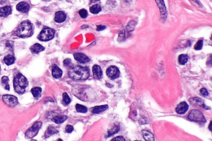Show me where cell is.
I'll list each match as a JSON object with an SVG mask.
<instances>
[{"label": "cell", "instance_id": "obj_1", "mask_svg": "<svg viewBox=\"0 0 212 141\" xmlns=\"http://www.w3.org/2000/svg\"><path fill=\"white\" fill-rule=\"evenodd\" d=\"M68 75L71 79L75 80H86L89 78V71L86 67L80 65L71 66L68 72Z\"/></svg>", "mask_w": 212, "mask_h": 141}, {"label": "cell", "instance_id": "obj_2", "mask_svg": "<svg viewBox=\"0 0 212 141\" xmlns=\"http://www.w3.org/2000/svg\"><path fill=\"white\" fill-rule=\"evenodd\" d=\"M28 85V82L27 78L21 73H18L15 76L13 80V86L15 91L18 94H24Z\"/></svg>", "mask_w": 212, "mask_h": 141}, {"label": "cell", "instance_id": "obj_3", "mask_svg": "<svg viewBox=\"0 0 212 141\" xmlns=\"http://www.w3.org/2000/svg\"><path fill=\"white\" fill-rule=\"evenodd\" d=\"M32 31V25L28 21H25L18 26L16 34L19 37H28L30 36Z\"/></svg>", "mask_w": 212, "mask_h": 141}, {"label": "cell", "instance_id": "obj_4", "mask_svg": "<svg viewBox=\"0 0 212 141\" xmlns=\"http://www.w3.org/2000/svg\"><path fill=\"white\" fill-rule=\"evenodd\" d=\"M55 34V31L50 28H45L40 32L38 36L39 40L41 41H48L52 39Z\"/></svg>", "mask_w": 212, "mask_h": 141}, {"label": "cell", "instance_id": "obj_5", "mask_svg": "<svg viewBox=\"0 0 212 141\" xmlns=\"http://www.w3.org/2000/svg\"><path fill=\"white\" fill-rule=\"evenodd\" d=\"M188 118L191 121L196 122H206L202 113L198 110H192L189 114Z\"/></svg>", "mask_w": 212, "mask_h": 141}, {"label": "cell", "instance_id": "obj_6", "mask_svg": "<svg viewBox=\"0 0 212 141\" xmlns=\"http://www.w3.org/2000/svg\"><path fill=\"white\" fill-rule=\"evenodd\" d=\"M42 125V122H34L32 127L27 130L25 133L26 138L32 139L35 137L38 134L39 131L40 130Z\"/></svg>", "mask_w": 212, "mask_h": 141}, {"label": "cell", "instance_id": "obj_7", "mask_svg": "<svg viewBox=\"0 0 212 141\" xmlns=\"http://www.w3.org/2000/svg\"><path fill=\"white\" fill-rule=\"evenodd\" d=\"M107 76L111 80H115L119 77L120 71L118 67L115 66H112L109 67L107 70Z\"/></svg>", "mask_w": 212, "mask_h": 141}, {"label": "cell", "instance_id": "obj_8", "mask_svg": "<svg viewBox=\"0 0 212 141\" xmlns=\"http://www.w3.org/2000/svg\"><path fill=\"white\" fill-rule=\"evenodd\" d=\"M3 102L8 106L10 107H14L18 103V98L14 96L5 95L3 96Z\"/></svg>", "mask_w": 212, "mask_h": 141}, {"label": "cell", "instance_id": "obj_9", "mask_svg": "<svg viewBox=\"0 0 212 141\" xmlns=\"http://www.w3.org/2000/svg\"><path fill=\"white\" fill-rule=\"evenodd\" d=\"M189 101L190 104L193 106H198V107H202V108L207 110L209 109V108L206 106L204 104L203 100L198 97H194V98H190L189 99Z\"/></svg>", "mask_w": 212, "mask_h": 141}, {"label": "cell", "instance_id": "obj_10", "mask_svg": "<svg viewBox=\"0 0 212 141\" xmlns=\"http://www.w3.org/2000/svg\"><path fill=\"white\" fill-rule=\"evenodd\" d=\"M74 56L75 60L81 63H86L90 61V59L88 56L82 53H76Z\"/></svg>", "mask_w": 212, "mask_h": 141}, {"label": "cell", "instance_id": "obj_11", "mask_svg": "<svg viewBox=\"0 0 212 141\" xmlns=\"http://www.w3.org/2000/svg\"><path fill=\"white\" fill-rule=\"evenodd\" d=\"M189 107L188 105L186 102H181L176 107V111L179 114H184L188 110Z\"/></svg>", "mask_w": 212, "mask_h": 141}, {"label": "cell", "instance_id": "obj_12", "mask_svg": "<svg viewBox=\"0 0 212 141\" xmlns=\"http://www.w3.org/2000/svg\"><path fill=\"white\" fill-rule=\"evenodd\" d=\"M92 72L94 78L97 80H99L103 75V72L101 67L99 65H94L92 67Z\"/></svg>", "mask_w": 212, "mask_h": 141}, {"label": "cell", "instance_id": "obj_13", "mask_svg": "<svg viewBox=\"0 0 212 141\" xmlns=\"http://www.w3.org/2000/svg\"><path fill=\"white\" fill-rule=\"evenodd\" d=\"M30 6L28 3L25 2H21L19 3L16 6V9L18 11L26 13L29 10Z\"/></svg>", "mask_w": 212, "mask_h": 141}, {"label": "cell", "instance_id": "obj_14", "mask_svg": "<svg viewBox=\"0 0 212 141\" xmlns=\"http://www.w3.org/2000/svg\"><path fill=\"white\" fill-rule=\"evenodd\" d=\"M66 18V15L64 12L59 11L55 14V21L58 23H61L64 22Z\"/></svg>", "mask_w": 212, "mask_h": 141}, {"label": "cell", "instance_id": "obj_15", "mask_svg": "<svg viewBox=\"0 0 212 141\" xmlns=\"http://www.w3.org/2000/svg\"><path fill=\"white\" fill-rule=\"evenodd\" d=\"M155 1L160 9L161 15L162 16H165L167 14L166 8L163 0H155Z\"/></svg>", "mask_w": 212, "mask_h": 141}, {"label": "cell", "instance_id": "obj_16", "mask_svg": "<svg viewBox=\"0 0 212 141\" xmlns=\"http://www.w3.org/2000/svg\"><path fill=\"white\" fill-rule=\"evenodd\" d=\"M63 72L61 69L57 66L56 65H54L52 67V74L53 77L55 78H59L62 76Z\"/></svg>", "mask_w": 212, "mask_h": 141}, {"label": "cell", "instance_id": "obj_17", "mask_svg": "<svg viewBox=\"0 0 212 141\" xmlns=\"http://www.w3.org/2000/svg\"><path fill=\"white\" fill-rule=\"evenodd\" d=\"M107 109H108L107 105H102L92 107L90 109V111L94 113L99 114L106 111Z\"/></svg>", "mask_w": 212, "mask_h": 141}, {"label": "cell", "instance_id": "obj_18", "mask_svg": "<svg viewBox=\"0 0 212 141\" xmlns=\"http://www.w3.org/2000/svg\"><path fill=\"white\" fill-rule=\"evenodd\" d=\"M30 49L33 54H37L39 52L44 51L45 49L43 46H41L39 43H36L32 46Z\"/></svg>", "mask_w": 212, "mask_h": 141}, {"label": "cell", "instance_id": "obj_19", "mask_svg": "<svg viewBox=\"0 0 212 141\" xmlns=\"http://www.w3.org/2000/svg\"><path fill=\"white\" fill-rule=\"evenodd\" d=\"M12 12L11 7L9 6H7L4 7L0 8V16L1 17H6L9 15Z\"/></svg>", "mask_w": 212, "mask_h": 141}, {"label": "cell", "instance_id": "obj_20", "mask_svg": "<svg viewBox=\"0 0 212 141\" xmlns=\"http://www.w3.org/2000/svg\"><path fill=\"white\" fill-rule=\"evenodd\" d=\"M142 136L145 140L147 141H153L155 140L154 135L152 133L147 131V130H143L142 131Z\"/></svg>", "mask_w": 212, "mask_h": 141}, {"label": "cell", "instance_id": "obj_21", "mask_svg": "<svg viewBox=\"0 0 212 141\" xmlns=\"http://www.w3.org/2000/svg\"><path fill=\"white\" fill-rule=\"evenodd\" d=\"M58 132L59 131L57 130L56 127L50 126L45 132V135H44L45 138H47L50 136Z\"/></svg>", "mask_w": 212, "mask_h": 141}, {"label": "cell", "instance_id": "obj_22", "mask_svg": "<svg viewBox=\"0 0 212 141\" xmlns=\"http://www.w3.org/2000/svg\"><path fill=\"white\" fill-rule=\"evenodd\" d=\"M3 61L7 65H10L14 63L15 58L13 56L9 55L5 57Z\"/></svg>", "mask_w": 212, "mask_h": 141}, {"label": "cell", "instance_id": "obj_23", "mask_svg": "<svg viewBox=\"0 0 212 141\" xmlns=\"http://www.w3.org/2000/svg\"><path fill=\"white\" fill-rule=\"evenodd\" d=\"M9 81V78L7 76H3L1 78L2 85L3 86L4 88L6 90H9L10 85L8 84Z\"/></svg>", "mask_w": 212, "mask_h": 141}, {"label": "cell", "instance_id": "obj_24", "mask_svg": "<svg viewBox=\"0 0 212 141\" xmlns=\"http://www.w3.org/2000/svg\"><path fill=\"white\" fill-rule=\"evenodd\" d=\"M67 118L68 117L65 116H56L54 118V120L56 124H61L65 122Z\"/></svg>", "mask_w": 212, "mask_h": 141}, {"label": "cell", "instance_id": "obj_25", "mask_svg": "<svg viewBox=\"0 0 212 141\" xmlns=\"http://www.w3.org/2000/svg\"><path fill=\"white\" fill-rule=\"evenodd\" d=\"M119 130H120V128H119V126L115 125V126L113 127L112 129L109 130L108 131V138L116 134L119 131Z\"/></svg>", "mask_w": 212, "mask_h": 141}, {"label": "cell", "instance_id": "obj_26", "mask_svg": "<svg viewBox=\"0 0 212 141\" xmlns=\"http://www.w3.org/2000/svg\"><path fill=\"white\" fill-rule=\"evenodd\" d=\"M188 56L186 54H181L179 56L178 58L179 63L181 65L185 64L188 60Z\"/></svg>", "mask_w": 212, "mask_h": 141}, {"label": "cell", "instance_id": "obj_27", "mask_svg": "<svg viewBox=\"0 0 212 141\" xmlns=\"http://www.w3.org/2000/svg\"><path fill=\"white\" fill-rule=\"evenodd\" d=\"M41 91H42V90H41V88L35 87L33 88L31 91L34 97L36 98V97H37L40 95L41 93Z\"/></svg>", "mask_w": 212, "mask_h": 141}, {"label": "cell", "instance_id": "obj_28", "mask_svg": "<svg viewBox=\"0 0 212 141\" xmlns=\"http://www.w3.org/2000/svg\"><path fill=\"white\" fill-rule=\"evenodd\" d=\"M76 109L78 113H86L87 111V109L86 107L80 104H76Z\"/></svg>", "mask_w": 212, "mask_h": 141}, {"label": "cell", "instance_id": "obj_29", "mask_svg": "<svg viewBox=\"0 0 212 141\" xmlns=\"http://www.w3.org/2000/svg\"><path fill=\"white\" fill-rule=\"evenodd\" d=\"M101 10L102 9H101V7L98 5L93 6L89 9L90 12L94 14L99 13L101 11Z\"/></svg>", "mask_w": 212, "mask_h": 141}, {"label": "cell", "instance_id": "obj_30", "mask_svg": "<svg viewBox=\"0 0 212 141\" xmlns=\"http://www.w3.org/2000/svg\"><path fill=\"white\" fill-rule=\"evenodd\" d=\"M63 102L66 105H68L71 103V99L69 97V96L67 94V93L65 92L63 94Z\"/></svg>", "mask_w": 212, "mask_h": 141}, {"label": "cell", "instance_id": "obj_31", "mask_svg": "<svg viewBox=\"0 0 212 141\" xmlns=\"http://www.w3.org/2000/svg\"><path fill=\"white\" fill-rule=\"evenodd\" d=\"M203 41L200 40L197 41L196 44L195 45L194 49L196 50H200L203 47Z\"/></svg>", "mask_w": 212, "mask_h": 141}, {"label": "cell", "instance_id": "obj_32", "mask_svg": "<svg viewBox=\"0 0 212 141\" xmlns=\"http://www.w3.org/2000/svg\"><path fill=\"white\" fill-rule=\"evenodd\" d=\"M79 14L81 17L83 18H85L87 16V11L84 9L81 10L79 12Z\"/></svg>", "mask_w": 212, "mask_h": 141}, {"label": "cell", "instance_id": "obj_33", "mask_svg": "<svg viewBox=\"0 0 212 141\" xmlns=\"http://www.w3.org/2000/svg\"><path fill=\"white\" fill-rule=\"evenodd\" d=\"M65 131L66 133H71L74 131V128L73 126L71 125H67L65 127Z\"/></svg>", "mask_w": 212, "mask_h": 141}, {"label": "cell", "instance_id": "obj_34", "mask_svg": "<svg viewBox=\"0 0 212 141\" xmlns=\"http://www.w3.org/2000/svg\"><path fill=\"white\" fill-rule=\"evenodd\" d=\"M71 61L70 59H66L63 61V64L66 67H68L70 66L71 64Z\"/></svg>", "mask_w": 212, "mask_h": 141}, {"label": "cell", "instance_id": "obj_35", "mask_svg": "<svg viewBox=\"0 0 212 141\" xmlns=\"http://www.w3.org/2000/svg\"><path fill=\"white\" fill-rule=\"evenodd\" d=\"M200 92L201 93L202 95L204 96H207L209 95V94L208 91L205 88H203L201 89L200 90Z\"/></svg>", "mask_w": 212, "mask_h": 141}, {"label": "cell", "instance_id": "obj_36", "mask_svg": "<svg viewBox=\"0 0 212 141\" xmlns=\"http://www.w3.org/2000/svg\"><path fill=\"white\" fill-rule=\"evenodd\" d=\"M111 141H125V140L122 136H118V137L114 138V139H113Z\"/></svg>", "mask_w": 212, "mask_h": 141}, {"label": "cell", "instance_id": "obj_37", "mask_svg": "<svg viewBox=\"0 0 212 141\" xmlns=\"http://www.w3.org/2000/svg\"><path fill=\"white\" fill-rule=\"evenodd\" d=\"M106 28L105 26H102V25H98L97 26V30L98 31H100L103 30L104 29Z\"/></svg>", "mask_w": 212, "mask_h": 141}, {"label": "cell", "instance_id": "obj_38", "mask_svg": "<svg viewBox=\"0 0 212 141\" xmlns=\"http://www.w3.org/2000/svg\"><path fill=\"white\" fill-rule=\"evenodd\" d=\"M7 1V0H0V4H3L6 3Z\"/></svg>", "mask_w": 212, "mask_h": 141}, {"label": "cell", "instance_id": "obj_39", "mask_svg": "<svg viewBox=\"0 0 212 141\" xmlns=\"http://www.w3.org/2000/svg\"><path fill=\"white\" fill-rule=\"evenodd\" d=\"M212 122H211V123H210V125H209V129H210V130H211V131H212Z\"/></svg>", "mask_w": 212, "mask_h": 141}, {"label": "cell", "instance_id": "obj_40", "mask_svg": "<svg viewBox=\"0 0 212 141\" xmlns=\"http://www.w3.org/2000/svg\"><path fill=\"white\" fill-rule=\"evenodd\" d=\"M100 0H91V2L92 3H94L97 2V1H99Z\"/></svg>", "mask_w": 212, "mask_h": 141}, {"label": "cell", "instance_id": "obj_41", "mask_svg": "<svg viewBox=\"0 0 212 141\" xmlns=\"http://www.w3.org/2000/svg\"><path fill=\"white\" fill-rule=\"evenodd\" d=\"M43 1H51V0H43Z\"/></svg>", "mask_w": 212, "mask_h": 141}, {"label": "cell", "instance_id": "obj_42", "mask_svg": "<svg viewBox=\"0 0 212 141\" xmlns=\"http://www.w3.org/2000/svg\"><path fill=\"white\" fill-rule=\"evenodd\" d=\"M1 65H0V71H1Z\"/></svg>", "mask_w": 212, "mask_h": 141}, {"label": "cell", "instance_id": "obj_43", "mask_svg": "<svg viewBox=\"0 0 212 141\" xmlns=\"http://www.w3.org/2000/svg\"><path fill=\"white\" fill-rule=\"evenodd\" d=\"M127 1H131V0H127Z\"/></svg>", "mask_w": 212, "mask_h": 141}, {"label": "cell", "instance_id": "obj_44", "mask_svg": "<svg viewBox=\"0 0 212 141\" xmlns=\"http://www.w3.org/2000/svg\"><path fill=\"white\" fill-rule=\"evenodd\" d=\"M15 1H16V0H15Z\"/></svg>", "mask_w": 212, "mask_h": 141}]
</instances>
